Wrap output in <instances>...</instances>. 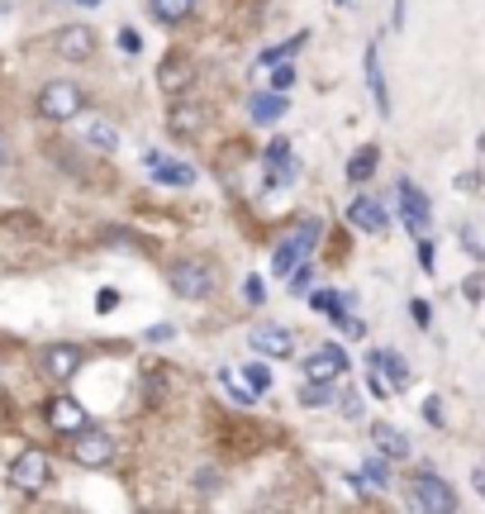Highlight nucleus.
I'll list each match as a JSON object with an SVG mask.
<instances>
[{
  "mask_svg": "<svg viewBox=\"0 0 485 514\" xmlns=\"http://www.w3.org/2000/svg\"><path fill=\"white\" fill-rule=\"evenodd\" d=\"M338 5H343V0H338Z\"/></svg>",
  "mask_w": 485,
  "mask_h": 514,
  "instance_id": "nucleus-45",
  "label": "nucleus"
},
{
  "mask_svg": "<svg viewBox=\"0 0 485 514\" xmlns=\"http://www.w3.org/2000/svg\"><path fill=\"white\" fill-rule=\"evenodd\" d=\"M366 367L386 372V376H391V386H409V362L400 357V353H381V347H376V353L366 357Z\"/></svg>",
  "mask_w": 485,
  "mask_h": 514,
  "instance_id": "nucleus-21",
  "label": "nucleus"
},
{
  "mask_svg": "<svg viewBox=\"0 0 485 514\" xmlns=\"http://www.w3.org/2000/svg\"><path fill=\"white\" fill-rule=\"evenodd\" d=\"M247 343H253V353H262V357H291L295 353V334L281 324H257V334H247Z\"/></svg>",
  "mask_w": 485,
  "mask_h": 514,
  "instance_id": "nucleus-11",
  "label": "nucleus"
},
{
  "mask_svg": "<svg viewBox=\"0 0 485 514\" xmlns=\"http://www.w3.org/2000/svg\"><path fill=\"white\" fill-rule=\"evenodd\" d=\"M43 414H48V424H53L58 434H67V438L81 434V428L91 424V414L81 410V401H72V395H58V401H48V410H43Z\"/></svg>",
  "mask_w": 485,
  "mask_h": 514,
  "instance_id": "nucleus-8",
  "label": "nucleus"
},
{
  "mask_svg": "<svg viewBox=\"0 0 485 514\" xmlns=\"http://www.w3.org/2000/svg\"><path fill=\"white\" fill-rule=\"evenodd\" d=\"M72 457L81 462V467H110L114 462V438L105 434V428H81V434H72Z\"/></svg>",
  "mask_w": 485,
  "mask_h": 514,
  "instance_id": "nucleus-6",
  "label": "nucleus"
},
{
  "mask_svg": "<svg viewBox=\"0 0 485 514\" xmlns=\"http://www.w3.org/2000/svg\"><path fill=\"white\" fill-rule=\"evenodd\" d=\"M10 486L24 491V495H39V491L53 486V462H48V453H39V447H24V453L10 462Z\"/></svg>",
  "mask_w": 485,
  "mask_h": 514,
  "instance_id": "nucleus-1",
  "label": "nucleus"
},
{
  "mask_svg": "<svg viewBox=\"0 0 485 514\" xmlns=\"http://www.w3.org/2000/svg\"><path fill=\"white\" fill-rule=\"evenodd\" d=\"M120 48L124 53H143V39L133 34V29H120Z\"/></svg>",
  "mask_w": 485,
  "mask_h": 514,
  "instance_id": "nucleus-38",
  "label": "nucleus"
},
{
  "mask_svg": "<svg viewBox=\"0 0 485 514\" xmlns=\"http://www.w3.org/2000/svg\"><path fill=\"white\" fill-rule=\"evenodd\" d=\"M247 114H253V124H276L281 114H286V91H257L253 101H247Z\"/></svg>",
  "mask_w": 485,
  "mask_h": 514,
  "instance_id": "nucleus-19",
  "label": "nucleus"
},
{
  "mask_svg": "<svg viewBox=\"0 0 485 514\" xmlns=\"http://www.w3.org/2000/svg\"><path fill=\"white\" fill-rule=\"evenodd\" d=\"M366 372H372V376H366V386H372V395H386V391H391V386H386V381H381V376H376V367H366Z\"/></svg>",
  "mask_w": 485,
  "mask_h": 514,
  "instance_id": "nucleus-41",
  "label": "nucleus"
},
{
  "mask_svg": "<svg viewBox=\"0 0 485 514\" xmlns=\"http://www.w3.org/2000/svg\"><path fill=\"white\" fill-rule=\"evenodd\" d=\"M143 167L153 172L162 186H191V181H195V167H191V162H172V158H162L157 148H148V153H143Z\"/></svg>",
  "mask_w": 485,
  "mask_h": 514,
  "instance_id": "nucleus-12",
  "label": "nucleus"
},
{
  "mask_svg": "<svg viewBox=\"0 0 485 514\" xmlns=\"http://www.w3.org/2000/svg\"><path fill=\"white\" fill-rule=\"evenodd\" d=\"M81 362H86V353H81L76 343H53V347H43V372H48V376H58V381L76 376V372H81Z\"/></svg>",
  "mask_w": 485,
  "mask_h": 514,
  "instance_id": "nucleus-15",
  "label": "nucleus"
},
{
  "mask_svg": "<svg viewBox=\"0 0 485 514\" xmlns=\"http://www.w3.org/2000/svg\"><path fill=\"white\" fill-rule=\"evenodd\" d=\"M148 5H153V20H162V24H181V20H191L195 0H148Z\"/></svg>",
  "mask_w": 485,
  "mask_h": 514,
  "instance_id": "nucleus-25",
  "label": "nucleus"
},
{
  "mask_svg": "<svg viewBox=\"0 0 485 514\" xmlns=\"http://www.w3.org/2000/svg\"><path fill=\"white\" fill-rule=\"evenodd\" d=\"M424 419L428 424H443V401H438V395H428V401H424Z\"/></svg>",
  "mask_w": 485,
  "mask_h": 514,
  "instance_id": "nucleus-37",
  "label": "nucleus"
},
{
  "mask_svg": "<svg viewBox=\"0 0 485 514\" xmlns=\"http://www.w3.org/2000/svg\"><path fill=\"white\" fill-rule=\"evenodd\" d=\"M81 5H100V0H81Z\"/></svg>",
  "mask_w": 485,
  "mask_h": 514,
  "instance_id": "nucleus-44",
  "label": "nucleus"
},
{
  "mask_svg": "<svg viewBox=\"0 0 485 514\" xmlns=\"http://www.w3.org/2000/svg\"><path fill=\"white\" fill-rule=\"evenodd\" d=\"M172 334H176L172 324H153V329H148L143 338H148V343H172Z\"/></svg>",
  "mask_w": 485,
  "mask_h": 514,
  "instance_id": "nucleus-36",
  "label": "nucleus"
},
{
  "mask_svg": "<svg viewBox=\"0 0 485 514\" xmlns=\"http://www.w3.org/2000/svg\"><path fill=\"white\" fill-rule=\"evenodd\" d=\"M305 286H310V267L300 262V267L291 272V291H305Z\"/></svg>",
  "mask_w": 485,
  "mask_h": 514,
  "instance_id": "nucleus-40",
  "label": "nucleus"
},
{
  "mask_svg": "<svg viewBox=\"0 0 485 514\" xmlns=\"http://www.w3.org/2000/svg\"><path fill=\"white\" fill-rule=\"evenodd\" d=\"M400 220H405L414 234H424L433 224V210H428V195L414 186V181H400Z\"/></svg>",
  "mask_w": 485,
  "mask_h": 514,
  "instance_id": "nucleus-10",
  "label": "nucleus"
},
{
  "mask_svg": "<svg viewBox=\"0 0 485 514\" xmlns=\"http://www.w3.org/2000/svg\"><path fill=\"white\" fill-rule=\"evenodd\" d=\"M347 220H353V229H362V234H372V239H381L391 229V214H386V205L381 201H372V195H357L353 205H347Z\"/></svg>",
  "mask_w": 485,
  "mask_h": 514,
  "instance_id": "nucleus-9",
  "label": "nucleus"
},
{
  "mask_svg": "<svg viewBox=\"0 0 485 514\" xmlns=\"http://www.w3.org/2000/svg\"><path fill=\"white\" fill-rule=\"evenodd\" d=\"M481 257H485V253H481Z\"/></svg>",
  "mask_w": 485,
  "mask_h": 514,
  "instance_id": "nucleus-46",
  "label": "nucleus"
},
{
  "mask_svg": "<svg viewBox=\"0 0 485 514\" xmlns=\"http://www.w3.org/2000/svg\"><path fill=\"white\" fill-rule=\"evenodd\" d=\"M343 372H347V353H343V347H333V343L305 357V381H338Z\"/></svg>",
  "mask_w": 485,
  "mask_h": 514,
  "instance_id": "nucleus-13",
  "label": "nucleus"
},
{
  "mask_svg": "<svg viewBox=\"0 0 485 514\" xmlns=\"http://www.w3.org/2000/svg\"><path fill=\"white\" fill-rule=\"evenodd\" d=\"M243 301H247V305H262V301H266V281H262V276H247V281H243Z\"/></svg>",
  "mask_w": 485,
  "mask_h": 514,
  "instance_id": "nucleus-31",
  "label": "nucleus"
},
{
  "mask_svg": "<svg viewBox=\"0 0 485 514\" xmlns=\"http://www.w3.org/2000/svg\"><path fill=\"white\" fill-rule=\"evenodd\" d=\"M409 314H414L419 324H428V305H424V301H414V305H409Z\"/></svg>",
  "mask_w": 485,
  "mask_h": 514,
  "instance_id": "nucleus-43",
  "label": "nucleus"
},
{
  "mask_svg": "<svg viewBox=\"0 0 485 514\" xmlns=\"http://www.w3.org/2000/svg\"><path fill=\"white\" fill-rule=\"evenodd\" d=\"M272 68H276V72H272V86H276V91H291V86H295V68H291L286 58L272 62Z\"/></svg>",
  "mask_w": 485,
  "mask_h": 514,
  "instance_id": "nucleus-30",
  "label": "nucleus"
},
{
  "mask_svg": "<svg viewBox=\"0 0 485 514\" xmlns=\"http://www.w3.org/2000/svg\"><path fill=\"white\" fill-rule=\"evenodd\" d=\"M366 86H372L376 114H381V120H391V86H386V72H381V48L376 43L366 48Z\"/></svg>",
  "mask_w": 485,
  "mask_h": 514,
  "instance_id": "nucleus-17",
  "label": "nucleus"
},
{
  "mask_svg": "<svg viewBox=\"0 0 485 514\" xmlns=\"http://www.w3.org/2000/svg\"><path fill=\"white\" fill-rule=\"evenodd\" d=\"M220 486H224V476L214 472V467H205V472L195 476V491H200V495H214V491H220Z\"/></svg>",
  "mask_w": 485,
  "mask_h": 514,
  "instance_id": "nucleus-32",
  "label": "nucleus"
},
{
  "mask_svg": "<svg viewBox=\"0 0 485 514\" xmlns=\"http://www.w3.org/2000/svg\"><path fill=\"white\" fill-rule=\"evenodd\" d=\"M81 105H86V95H81L76 81H48V86L39 91V114H43V120H53V124L76 120Z\"/></svg>",
  "mask_w": 485,
  "mask_h": 514,
  "instance_id": "nucleus-2",
  "label": "nucleus"
},
{
  "mask_svg": "<svg viewBox=\"0 0 485 514\" xmlns=\"http://www.w3.org/2000/svg\"><path fill=\"white\" fill-rule=\"evenodd\" d=\"M238 376H243V386L253 391V395L272 391V372H266V362H247V367H238Z\"/></svg>",
  "mask_w": 485,
  "mask_h": 514,
  "instance_id": "nucleus-26",
  "label": "nucleus"
},
{
  "mask_svg": "<svg viewBox=\"0 0 485 514\" xmlns=\"http://www.w3.org/2000/svg\"><path fill=\"white\" fill-rule=\"evenodd\" d=\"M419 267H424V272H433V267H438V257H433V243H428V239L419 243Z\"/></svg>",
  "mask_w": 485,
  "mask_h": 514,
  "instance_id": "nucleus-39",
  "label": "nucleus"
},
{
  "mask_svg": "<svg viewBox=\"0 0 485 514\" xmlns=\"http://www.w3.org/2000/svg\"><path fill=\"white\" fill-rule=\"evenodd\" d=\"M333 324H338L347 338H362V334H366V324H362V320H353V314H333Z\"/></svg>",
  "mask_w": 485,
  "mask_h": 514,
  "instance_id": "nucleus-34",
  "label": "nucleus"
},
{
  "mask_svg": "<svg viewBox=\"0 0 485 514\" xmlns=\"http://www.w3.org/2000/svg\"><path fill=\"white\" fill-rule=\"evenodd\" d=\"M262 167H266V186H291L300 176V162L291 153V139H272L262 153Z\"/></svg>",
  "mask_w": 485,
  "mask_h": 514,
  "instance_id": "nucleus-7",
  "label": "nucleus"
},
{
  "mask_svg": "<svg viewBox=\"0 0 485 514\" xmlns=\"http://www.w3.org/2000/svg\"><path fill=\"white\" fill-rule=\"evenodd\" d=\"M86 143L95 153H114V148H120V129L105 124V120H86Z\"/></svg>",
  "mask_w": 485,
  "mask_h": 514,
  "instance_id": "nucleus-23",
  "label": "nucleus"
},
{
  "mask_svg": "<svg viewBox=\"0 0 485 514\" xmlns=\"http://www.w3.org/2000/svg\"><path fill=\"white\" fill-rule=\"evenodd\" d=\"M372 443L381 447V453H386L391 462H400V457H409V438L400 434L395 424H372Z\"/></svg>",
  "mask_w": 485,
  "mask_h": 514,
  "instance_id": "nucleus-20",
  "label": "nucleus"
},
{
  "mask_svg": "<svg viewBox=\"0 0 485 514\" xmlns=\"http://www.w3.org/2000/svg\"><path fill=\"white\" fill-rule=\"evenodd\" d=\"M472 486H476V495L485 500V467H476V472H472Z\"/></svg>",
  "mask_w": 485,
  "mask_h": 514,
  "instance_id": "nucleus-42",
  "label": "nucleus"
},
{
  "mask_svg": "<svg viewBox=\"0 0 485 514\" xmlns=\"http://www.w3.org/2000/svg\"><path fill=\"white\" fill-rule=\"evenodd\" d=\"M362 476H366V486L372 491H391V457L386 453H372L362 462Z\"/></svg>",
  "mask_w": 485,
  "mask_h": 514,
  "instance_id": "nucleus-24",
  "label": "nucleus"
},
{
  "mask_svg": "<svg viewBox=\"0 0 485 514\" xmlns=\"http://www.w3.org/2000/svg\"><path fill=\"white\" fill-rule=\"evenodd\" d=\"M191 81H195V68H191L186 58H166L162 68H157V86H162L166 95H181Z\"/></svg>",
  "mask_w": 485,
  "mask_h": 514,
  "instance_id": "nucleus-18",
  "label": "nucleus"
},
{
  "mask_svg": "<svg viewBox=\"0 0 485 514\" xmlns=\"http://www.w3.org/2000/svg\"><path fill=\"white\" fill-rule=\"evenodd\" d=\"M409 500L419 505V509H428V514L457 509V495H453V486H447L438 472H414L409 476Z\"/></svg>",
  "mask_w": 485,
  "mask_h": 514,
  "instance_id": "nucleus-5",
  "label": "nucleus"
},
{
  "mask_svg": "<svg viewBox=\"0 0 485 514\" xmlns=\"http://www.w3.org/2000/svg\"><path fill=\"white\" fill-rule=\"evenodd\" d=\"M338 414H343V419H362V401H357L353 391H343V395H338Z\"/></svg>",
  "mask_w": 485,
  "mask_h": 514,
  "instance_id": "nucleus-33",
  "label": "nucleus"
},
{
  "mask_svg": "<svg viewBox=\"0 0 485 514\" xmlns=\"http://www.w3.org/2000/svg\"><path fill=\"white\" fill-rule=\"evenodd\" d=\"M305 48V34H295V39H286V43H276V48H266V53L257 58L262 68H272V62H281V58H291V53H300Z\"/></svg>",
  "mask_w": 485,
  "mask_h": 514,
  "instance_id": "nucleus-29",
  "label": "nucleus"
},
{
  "mask_svg": "<svg viewBox=\"0 0 485 514\" xmlns=\"http://www.w3.org/2000/svg\"><path fill=\"white\" fill-rule=\"evenodd\" d=\"M314 243H319V220H305V224H300L291 239H281V243H276L272 267H276L281 276H291V272L300 267V262H305V257L314 253Z\"/></svg>",
  "mask_w": 485,
  "mask_h": 514,
  "instance_id": "nucleus-3",
  "label": "nucleus"
},
{
  "mask_svg": "<svg viewBox=\"0 0 485 514\" xmlns=\"http://www.w3.org/2000/svg\"><path fill=\"white\" fill-rule=\"evenodd\" d=\"M300 405H333V381H305L300 386Z\"/></svg>",
  "mask_w": 485,
  "mask_h": 514,
  "instance_id": "nucleus-27",
  "label": "nucleus"
},
{
  "mask_svg": "<svg viewBox=\"0 0 485 514\" xmlns=\"http://www.w3.org/2000/svg\"><path fill=\"white\" fill-rule=\"evenodd\" d=\"M95 310H100V314H114V310H120V291L105 286V291L95 295Z\"/></svg>",
  "mask_w": 485,
  "mask_h": 514,
  "instance_id": "nucleus-35",
  "label": "nucleus"
},
{
  "mask_svg": "<svg viewBox=\"0 0 485 514\" xmlns=\"http://www.w3.org/2000/svg\"><path fill=\"white\" fill-rule=\"evenodd\" d=\"M166 281H172V291L181 295V301H205V295L214 291V267L200 257H186L176 262L172 272H166Z\"/></svg>",
  "mask_w": 485,
  "mask_h": 514,
  "instance_id": "nucleus-4",
  "label": "nucleus"
},
{
  "mask_svg": "<svg viewBox=\"0 0 485 514\" xmlns=\"http://www.w3.org/2000/svg\"><path fill=\"white\" fill-rule=\"evenodd\" d=\"M381 167V153H376V143H366L353 153V162H347V181L353 186H362V181H372V172Z\"/></svg>",
  "mask_w": 485,
  "mask_h": 514,
  "instance_id": "nucleus-22",
  "label": "nucleus"
},
{
  "mask_svg": "<svg viewBox=\"0 0 485 514\" xmlns=\"http://www.w3.org/2000/svg\"><path fill=\"white\" fill-rule=\"evenodd\" d=\"M58 53H62L67 62H91V58H95V29L67 24L62 34H58Z\"/></svg>",
  "mask_w": 485,
  "mask_h": 514,
  "instance_id": "nucleus-14",
  "label": "nucleus"
},
{
  "mask_svg": "<svg viewBox=\"0 0 485 514\" xmlns=\"http://www.w3.org/2000/svg\"><path fill=\"white\" fill-rule=\"evenodd\" d=\"M220 386H224V391L233 395V401H238V405H247V401H257V395H253V391H247L243 381H238V367H224V372H220Z\"/></svg>",
  "mask_w": 485,
  "mask_h": 514,
  "instance_id": "nucleus-28",
  "label": "nucleus"
},
{
  "mask_svg": "<svg viewBox=\"0 0 485 514\" xmlns=\"http://www.w3.org/2000/svg\"><path fill=\"white\" fill-rule=\"evenodd\" d=\"M205 124H210V110L195 105V101H181V105H172V114H166V129H172V134H181V139L200 134Z\"/></svg>",
  "mask_w": 485,
  "mask_h": 514,
  "instance_id": "nucleus-16",
  "label": "nucleus"
}]
</instances>
